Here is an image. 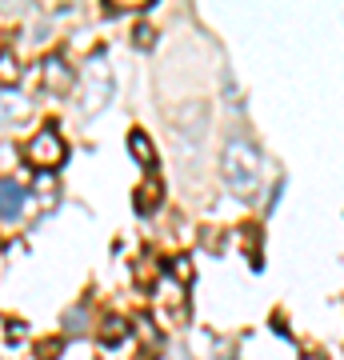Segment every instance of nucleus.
Listing matches in <instances>:
<instances>
[{"label": "nucleus", "instance_id": "nucleus-3", "mask_svg": "<svg viewBox=\"0 0 344 360\" xmlns=\"http://www.w3.org/2000/svg\"><path fill=\"white\" fill-rule=\"evenodd\" d=\"M84 80H89V92H84V101H80V112L92 116V112H101L104 101L113 96V77H108V68H104V60L96 56L89 65V72H84Z\"/></svg>", "mask_w": 344, "mask_h": 360}, {"label": "nucleus", "instance_id": "nucleus-1", "mask_svg": "<svg viewBox=\"0 0 344 360\" xmlns=\"http://www.w3.org/2000/svg\"><path fill=\"white\" fill-rule=\"evenodd\" d=\"M220 168H224V180H229L232 193H241V196L256 193V184H260V156H256V148L248 141H229Z\"/></svg>", "mask_w": 344, "mask_h": 360}, {"label": "nucleus", "instance_id": "nucleus-12", "mask_svg": "<svg viewBox=\"0 0 344 360\" xmlns=\"http://www.w3.org/2000/svg\"><path fill=\"white\" fill-rule=\"evenodd\" d=\"M168 269H172V276H177V281H192V264H189V257H177L172 264H168Z\"/></svg>", "mask_w": 344, "mask_h": 360}, {"label": "nucleus", "instance_id": "nucleus-8", "mask_svg": "<svg viewBox=\"0 0 344 360\" xmlns=\"http://www.w3.org/2000/svg\"><path fill=\"white\" fill-rule=\"evenodd\" d=\"M125 336H128V324L120 321V316H108V321L101 324V340L104 345H120Z\"/></svg>", "mask_w": 344, "mask_h": 360}, {"label": "nucleus", "instance_id": "nucleus-11", "mask_svg": "<svg viewBox=\"0 0 344 360\" xmlns=\"http://www.w3.org/2000/svg\"><path fill=\"white\" fill-rule=\"evenodd\" d=\"M16 160H20V148H16V144H0V176H4Z\"/></svg>", "mask_w": 344, "mask_h": 360}, {"label": "nucleus", "instance_id": "nucleus-2", "mask_svg": "<svg viewBox=\"0 0 344 360\" xmlns=\"http://www.w3.org/2000/svg\"><path fill=\"white\" fill-rule=\"evenodd\" d=\"M64 156H68V144H64L52 129H40L37 136L25 144V160L37 168V172H56V168L64 165Z\"/></svg>", "mask_w": 344, "mask_h": 360}, {"label": "nucleus", "instance_id": "nucleus-6", "mask_svg": "<svg viewBox=\"0 0 344 360\" xmlns=\"http://www.w3.org/2000/svg\"><path fill=\"white\" fill-rule=\"evenodd\" d=\"M128 148H132V156H136L144 168L156 165V148H153V141H148L144 132H132V136H128Z\"/></svg>", "mask_w": 344, "mask_h": 360}, {"label": "nucleus", "instance_id": "nucleus-7", "mask_svg": "<svg viewBox=\"0 0 344 360\" xmlns=\"http://www.w3.org/2000/svg\"><path fill=\"white\" fill-rule=\"evenodd\" d=\"M156 205H160V188H156V180H148L136 188V212H156Z\"/></svg>", "mask_w": 344, "mask_h": 360}, {"label": "nucleus", "instance_id": "nucleus-10", "mask_svg": "<svg viewBox=\"0 0 344 360\" xmlns=\"http://www.w3.org/2000/svg\"><path fill=\"white\" fill-rule=\"evenodd\" d=\"M16 116H25V101H16V96H0V120H16Z\"/></svg>", "mask_w": 344, "mask_h": 360}, {"label": "nucleus", "instance_id": "nucleus-9", "mask_svg": "<svg viewBox=\"0 0 344 360\" xmlns=\"http://www.w3.org/2000/svg\"><path fill=\"white\" fill-rule=\"evenodd\" d=\"M20 80V68H16L13 52H0V84H16Z\"/></svg>", "mask_w": 344, "mask_h": 360}, {"label": "nucleus", "instance_id": "nucleus-13", "mask_svg": "<svg viewBox=\"0 0 344 360\" xmlns=\"http://www.w3.org/2000/svg\"><path fill=\"white\" fill-rule=\"evenodd\" d=\"M136 44H141V49H148V44H153V28H148V25L136 28Z\"/></svg>", "mask_w": 344, "mask_h": 360}, {"label": "nucleus", "instance_id": "nucleus-4", "mask_svg": "<svg viewBox=\"0 0 344 360\" xmlns=\"http://www.w3.org/2000/svg\"><path fill=\"white\" fill-rule=\"evenodd\" d=\"M40 72H44V89H52V92H68V89H72V80H77L60 52H52L49 60L40 65Z\"/></svg>", "mask_w": 344, "mask_h": 360}, {"label": "nucleus", "instance_id": "nucleus-5", "mask_svg": "<svg viewBox=\"0 0 344 360\" xmlns=\"http://www.w3.org/2000/svg\"><path fill=\"white\" fill-rule=\"evenodd\" d=\"M20 208H25V193L16 184H0V217L13 220V217H20Z\"/></svg>", "mask_w": 344, "mask_h": 360}]
</instances>
